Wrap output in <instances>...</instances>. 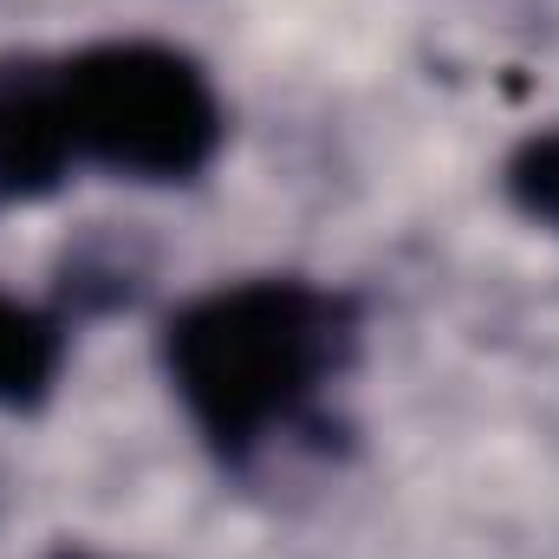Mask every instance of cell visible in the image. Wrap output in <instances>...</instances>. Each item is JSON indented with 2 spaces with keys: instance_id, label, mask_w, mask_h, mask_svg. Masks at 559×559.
Masks as SVG:
<instances>
[{
  "instance_id": "1",
  "label": "cell",
  "mask_w": 559,
  "mask_h": 559,
  "mask_svg": "<svg viewBox=\"0 0 559 559\" xmlns=\"http://www.w3.org/2000/svg\"><path fill=\"white\" fill-rule=\"evenodd\" d=\"M365 299L306 274H248L163 319V378L222 468L325 429V397L358 365Z\"/></svg>"
},
{
  "instance_id": "2",
  "label": "cell",
  "mask_w": 559,
  "mask_h": 559,
  "mask_svg": "<svg viewBox=\"0 0 559 559\" xmlns=\"http://www.w3.org/2000/svg\"><path fill=\"white\" fill-rule=\"evenodd\" d=\"M52 98L79 169L124 182H195L228 138V111L195 52L163 39H92L52 52Z\"/></svg>"
},
{
  "instance_id": "3",
  "label": "cell",
  "mask_w": 559,
  "mask_h": 559,
  "mask_svg": "<svg viewBox=\"0 0 559 559\" xmlns=\"http://www.w3.org/2000/svg\"><path fill=\"white\" fill-rule=\"evenodd\" d=\"M79 169L59 98H52V52H0V209L46 202Z\"/></svg>"
},
{
  "instance_id": "4",
  "label": "cell",
  "mask_w": 559,
  "mask_h": 559,
  "mask_svg": "<svg viewBox=\"0 0 559 559\" xmlns=\"http://www.w3.org/2000/svg\"><path fill=\"white\" fill-rule=\"evenodd\" d=\"M72 352V319L59 306L0 293V411L33 417L52 404Z\"/></svg>"
},
{
  "instance_id": "5",
  "label": "cell",
  "mask_w": 559,
  "mask_h": 559,
  "mask_svg": "<svg viewBox=\"0 0 559 559\" xmlns=\"http://www.w3.org/2000/svg\"><path fill=\"white\" fill-rule=\"evenodd\" d=\"M501 189H508V202H514L527 222H540V228L559 235V124L554 131H534L527 143L508 150Z\"/></svg>"
},
{
  "instance_id": "6",
  "label": "cell",
  "mask_w": 559,
  "mask_h": 559,
  "mask_svg": "<svg viewBox=\"0 0 559 559\" xmlns=\"http://www.w3.org/2000/svg\"><path fill=\"white\" fill-rule=\"evenodd\" d=\"M46 559H111V554H92V547H59V554H46Z\"/></svg>"
}]
</instances>
